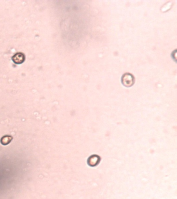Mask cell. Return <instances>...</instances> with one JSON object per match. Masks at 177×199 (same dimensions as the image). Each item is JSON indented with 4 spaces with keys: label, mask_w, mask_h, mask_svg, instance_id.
I'll return each mask as SVG.
<instances>
[{
    "label": "cell",
    "mask_w": 177,
    "mask_h": 199,
    "mask_svg": "<svg viewBox=\"0 0 177 199\" xmlns=\"http://www.w3.org/2000/svg\"><path fill=\"white\" fill-rule=\"evenodd\" d=\"M24 55L21 53H18L16 54L13 57V60L16 63H21L24 61Z\"/></svg>",
    "instance_id": "2"
},
{
    "label": "cell",
    "mask_w": 177,
    "mask_h": 199,
    "mask_svg": "<svg viewBox=\"0 0 177 199\" xmlns=\"http://www.w3.org/2000/svg\"><path fill=\"white\" fill-rule=\"evenodd\" d=\"M122 82L126 87H130L134 83L135 77L131 74L126 73L122 77Z\"/></svg>",
    "instance_id": "1"
}]
</instances>
